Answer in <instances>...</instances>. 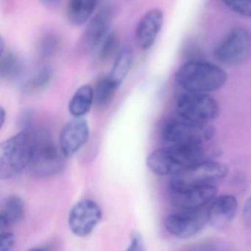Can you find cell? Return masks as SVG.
<instances>
[{
  "mask_svg": "<svg viewBox=\"0 0 251 251\" xmlns=\"http://www.w3.org/2000/svg\"><path fill=\"white\" fill-rule=\"evenodd\" d=\"M216 150L203 145H170L156 150L147 158L150 170L158 176L176 174L184 169L215 155Z\"/></svg>",
  "mask_w": 251,
  "mask_h": 251,
  "instance_id": "obj_1",
  "label": "cell"
},
{
  "mask_svg": "<svg viewBox=\"0 0 251 251\" xmlns=\"http://www.w3.org/2000/svg\"><path fill=\"white\" fill-rule=\"evenodd\" d=\"M39 130H20L0 145V178L9 180L30 166L37 143Z\"/></svg>",
  "mask_w": 251,
  "mask_h": 251,
  "instance_id": "obj_2",
  "label": "cell"
},
{
  "mask_svg": "<svg viewBox=\"0 0 251 251\" xmlns=\"http://www.w3.org/2000/svg\"><path fill=\"white\" fill-rule=\"evenodd\" d=\"M227 76L221 67L202 61L182 64L175 75V81L186 92L207 94L222 89Z\"/></svg>",
  "mask_w": 251,
  "mask_h": 251,
  "instance_id": "obj_3",
  "label": "cell"
},
{
  "mask_svg": "<svg viewBox=\"0 0 251 251\" xmlns=\"http://www.w3.org/2000/svg\"><path fill=\"white\" fill-rule=\"evenodd\" d=\"M215 133L209 123H197L183 117L168 119L163 125L161 136L170 145H203Z\"/></svg>",
  "mask_w": 251,
  "mask_h": 251,
  "instance_id": "obj_4",
  "label": "cell"
},
{
  "mask_svg": "<svg viewBox=\"0 0 251 251\" xmlns=\"http://www.w3.org/2000/svg\"><path fill=\"white\" fill-rule=\"evenodd\" d=\"M227 174V167L224 164L211 159L205 160L173 175L170 179V189L213 185L214 182L224 178Z\"/></svg>",
  "mask_w": 251,
  "mask_h": 251,
  "instance_id": "obj_5",
  "label": "cell"
},
{
  "mask_svg": "<svg viewBox=\"0 0 251 251\" xmlns=\"http://www.w3.org/2000/svg\"><path fill=\"white\" fill-rule=\"evenodd\" d=\"M176 111L179 117L186 120L209 123L218 117L220 105L207 94L186 92L177 98Z\"/></svg>",
  "mask_w": 251,
  "mask_h": 251,
  "instance_id": "obj_6",
  "label": "cell"
},
{
  "mask_svg": "<svg viewBox=\"0 0 251 251\" xmlns=\"http://www.w3.org/2000/svg\"><path fill=\"white\" fill-rule=\"evenodd\" d=\"M65 155L51 142L45 132L39 130L37 143L29 168L39 177H48L58 173L64 167Z\"/></svg>",
  "mask_w": 251,
  "mask_h": 251,
  "instance_id": "obj_7",
  "label": "cell"
},
{
  "mask_svg": "<svg viewBox=\"0 0 251 251\" xmlns=\"http://www.w3.org/2000/svg\"><path fill=\"white\" fill-rule=\"evenodd\" d=\"M251 54V35L243 27L232 30L214 51L217 61L226 65H237Z\"/></svg>",
  "mask_w": 251,
  "mask_h": 251,
  "instance_id": "obj_8",
  "label": "cell"
},
{
  "mask_svg": "<svg viewBox=\"0 0 251 251\" xmlns=\"http://www.w3.org/2000/svg\"><path fill=\"white\" fill-rule=\"evenodd\" d=\"M207 206L196 210H180L170 214L164 220V227L176 237H191L201 231L208 223Z\"/></svg>",
  "mask_w": 251,
  "mask_h": 251,
  "instance_id": "obj_9",
  "label": "cell"
},
{
  "mask_svg": "<svg viewBox=\"0 0 251 251\" xmlns=\"http://www.w3.org/2000/svg\"><path fill=\"white\" fill-rule=\"evenodd\" d=\"M102 218V210L95 201L81 200L70 211L69 227L76 236L84 237L93 231Z\"/></svg>",
  "mask_w": 251,
  "mask_h": 251,
  "instance_id": "obj_10",
  "label": "cell"
},
{
  "mask_svg": "<svg viewBox=\"0 0 251 251\" xmlns=\"http://www.w3.org/2000/svg\"><path fill=\"white\" fill-rule=\"evenodd\" d=\"M217 192L214 185L170 189V201L179 210L200 209L207 206L216 198Z\"/></svg>",
  "mask_w": 251,
  "mask_h": 251,
  "instance_id": "obj_11",
  "label": "cell"
},
{
  "mask_svg": "<svg viewBox=\"0 0 251 251\" xmlns=\"http://www.w3.org/2000/svg\"><path fill=\"white\" fill-rule=\"evenodd\" d=\"M90 130L86 120L75 117L63 127L60 135V148L66 157L78 152L89 140Z\"/></svg>",
  "mask_w": 251,
  "mask_h": 251,
  "instance_id": "obj_12",
  "label": "cell"
},
{
  "mask_svg": "<svg viewBox=\"0 0 251 251\" xmlns=\"http://www.w3.org/2000/svg\"><path fill=\"white\" fill-rule=\"evenodd\" d=\"M164 23V13L158 8L150 10L139 20L135 41L142 51L148 50L155 44Z\"/></svg>",
  "mask_w": 251,
  "mask_h": 251,
  "instance_id": "obj_13",
  "label": "cell"
},
{
  "mask_svg": "<svg viewBox=\"0 0 251 251\" xmlns=\"http://www.w3.org/2000/svg\"><path fill=\"white\" fill-rule=\"evenodd\" d=\"M114 18V10L110 5L102 8L89 20L82 36L81 43L86 50L93 49L102 42Z\"/></svg>",
  "mask_w": 251,
  "mask_h": 251,
  "instance_id": "obj_14",
  "label": "cell"
},
{
  "mask_svg": "<svg viewBox=\"0 0 251 251\" xmlns=\"http://www.w3.org/2000/svg\"><path fill=\"white\" fill-rule=\"evenodd\" d=\"M237 200L232 195L216 197L207 206L208 223L216 228L227 227L237 211Z\"/></svg>",
  "mask_w": 251,
  "mask_h": 251,
  "instance_id": "obj_15",
  "label": "cell"
},
{
  "mask_svg": "<svg viewBox=\"0 0 251 251\" xmlns=\"http://www.w3.org/2000/svg\"><path fill=\"white\" fill-rule=\"evenodd\" d=\"M99 0H69L67 17L74 26H81L89 21L98 6Z\"/></svg>",
  "mask_w": 251,
  "mask_h": 251,
  "instance_id": "obj_16",
  "label": "cell"
},
{
  "mask_svg": "<svg viewBox=\"0 0 251 251\" xmlns=\"http://www.w3.org/2000/svg\"><path fill=\"white\" fill-rule=\"evenodd\" d=\"M133 49L129 46L122 48L116 55L111 71L107 76L118 89L128 75L133 65Z\"/></svg>",
  "mask_w": 251,
  "mask_h": 251,
  "instance_id": "obj_17",
  "label": "cell"
},
{
  "mask_svg": "<svg viewBox=\"0 0 251 251\" xmlns=\"http://www.w3.org/2000/svg\"><path fill=\"white\" fill-rule=\"evenodd\" d=\"M25 215V205L23 200L17 195H11L4 202L0 214L1 230H8L9 227L20 223Z\"/></svg>",
  "mask_w": 251,
  "mask_h": 251,
  "instance_id": "obj_18",
  "label": "cell"
},
{
  "mask_svg": "<svg viewBox=\"0 0 251 251\" xmlns=\"http://www.w3.org/2000/svg\"><path fill=\"white\" fill-rule=\"evenodd\" d=\"M94 101V89L89 85L80 86L69 103V111L75 117H81L89 112Z\"/></svg>",
  "mask_w": 251,
  "mask_h": 251,
  "instance_id": "obj_19",
  "label": "cell"
},
{
  "mask_svg": "<svg viewBox=\"0 0 251 251\" xmlns=\"http://www.w3.org/2000/svg\"><path fill=\"white\" fill-rule=\"evenodd\" d=\"M0 58V76L2 78H17L23 70V62L17 54L6 52L2 54Z\"/></svg>",
  "mask_w": 251,
  "mask_h": 251,
  "instance_id": "obj_20",
  "label": "cell"
},
{
  "mask_svg": "<svg viewBox=\"0 0 251 251\" xmlns=\"http://www.w3.org/2000/svg\"><path fill=\"white\" fill-rule=\"evenodd\" d=\"M118 88L108 78V76L100 79L94 89V101L97 106L105 108L110 104Z\"/></svg>",
  "mask_w": 251,
  "mask_h": 251,
  "instance_id": "obj_21",
  "label": "cell"
},
{
  "mask_svg": "<svg viewBox=\"0 0 251 251\" xmlns=\"http://www.w3.org/2000/svg\"><path fill=\"white\" fill-rule=\"evenodd\" d=\"M52 78V71L50 67H41L25 83L23 89L26 92L41 90L50 83Z\"/></svg>",
  "mask_w": 251,
  "mask_h": 251,
  "instance_id": "obj_22",
  "label": "cell"
},
{
  "mask_svg": "<svg viewBox=\"0 0 251 251\" xmlns=\"http://www.w3.org/2000/svg\"><path fill=\"white\" fill-rule=\"evenodd\" d=\"M60 47L59 38L53 33H48L42 36L38 43V54L43 59L55 55Z\"/></svg>",
  "mask_w": 251,
  "mask_h": 251,
  "instance_id": "obj_23",
  "label": "cell"
},
{
  "mask_svg": "<svg viewBox=\"0 0 251 251\" xmlns=\"http://www.w3.org/2000/svg\"><path fill=\"white\" fill-rule=\"evenodd\" d=\"M120 47V39L116 33H110L105 36L101 43L98 57L102 61H105L111 58L118 50Z\"/></svg>",
  "mask_w": 251,
  "mask_h": 251,
  "instance_id": "obj_24",
  "label": "cell"
},
{
  "mask_svg": "<svg viewBox=\"0 0 251 251\" xmlns=\"http://www.w3.org/2000/svg\"><path fill=\"white\" fill-rule=\"evenodd\" d=\"M223 2L233 12L251 19V0H223Z\"/></svg>",
  "mask_w": 251,
  "mask_h": 251,
  "instance_id": "obj_25",
  "label": "cell"
},
{
  "mask_svg": "<svg viewBox=\"0 0 251 251\" xmlns=\"http://www.w3.org/2000/svg\"><path fill=\"white\" fill-rule=\"evenodd\" d=\"M33 119H34V111L32 108H24L19 114L17 118V124L22 130H28L32 128Z\"/></svg>",
  "mask_w": 251,
  "mask_h": 251,
  "instance_id": "obj_26",
  "label": "cell"
},
{
  "mask_svg": "<svg viewBox=\"0 0 251 251\" xmlns=\"http://www.w3.org/2000/svg\"><path fill=\"white\" fill-rule=\"evenodd\" d=\"M0 242V251H8L15 245L17 238L14 233L8 230H1Z\"/></svg>",
  "mask_w": 251,
  "mask_h": 251,
  "instance_id": "obj_27",
  "label": "cell"
},
{
  "mask_svg": "<svg viewBox=\"0 0 251 251\" xmlns=\"http://www.w3.org/2000/svg\"><path fill=\"white\" fill-rule=\"evenodd\" d=\"M127 250L130 251H145V242H144L143 237L137 230H134L130 234V244Z\"/></svg>",
  "mask_w": 251,
  "mask_h": 251,
  "instance_id": "obj_28",
  "label": "cell"
},
{
  "mask_svg": "<svg viewBox=\"0 0 251 251\" xmlns=\"http://www.w3.org/2000/svg\"><path fill=\"white\" fill-rule=\"evenodd\" d=\"M242 216L245 226L251 230V196L248 198L244 205Z\"/></svg>",
  "mask_w": 251,
  "mask_h": 251,
  "instance_id": "obj_29",
  "label": "cell"
},
{
  "mask_svg": "<svg viewBox=\"0 0 251 251\" xmlns=\"http://www.w3.org/2000/svg\"><path fill=\"white\" fill-rule=\"evenodd\" d=\"M5 117H6V112L3 107L1 108V127H3L4 123L5 122Z\"/></svg>",
  "mask_w": 251,
  "mask_h": 251,
  "instance_id": "obj_30",
  "label": "cell"
},
{
  "mask_svg": "<svg viewBox=\"0 0 251 251\" xmlns=\"http://www.w3.org/2000/svg\"><path fill=\"white\" fill-rule=\"evenodd\" d=\"M42 3L46 4V5H51V4L55 3L58 0H40Z\"/></svg>",
  "mask_w": 251,
  "mask_h": 251,
  "instance_id": "obj_31",
  "label": "cell"
}]
</instances>
